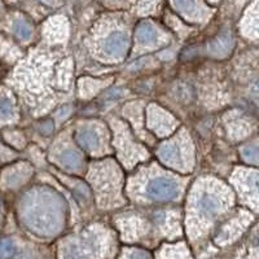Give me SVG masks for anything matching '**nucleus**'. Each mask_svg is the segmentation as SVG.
I'll return each mask as SVG.
<instances>
[{"label": "nucleus", "mask_w": 259, "mask_h": 259, "mask_svg": "<svg viewBox=\"0 0 259 259\" xmlns=\"http://www.w3.org/2000/svg\"><path fill=\"white\" fill-rule=\"evenodd\" d=\"M24 219L30 230L38 235H55L61 231L64 202L45 189L34 191L25 202Z\"/></svg>", "instance_id": "nucleus-1"}, {"label": "nucleus", "mask_w": 259, "mask_h": 259, "mask_svg": "<svg viewBox=\"0 0 259 259\" xmlns=\"http://www.w3.org/2000/svg\"><path fill=\"white\" fill-rule=\"evenodd\" d=\"M147 194L154 201H171L179 196V187L172 179L156 178L148 184Z\"/></svg>", "instance_id": "nucleus-2"}, {"label": "nucleus", "mask_w": 259, "mask_h": 259, "mask_svg": "<svg viewBox=\"0 0 259 259\" xmlns=\"http://www.w3.org/2000/svg\"><path fill=\"white\" fill-rule=\"evenodd\" d=\"M128 36L122 31L113 32L109 38L104 43V50L105 52L110 53L113 56H123L128 50Z\"/></svg>", "instance_id": "nucleus-3"}, {"label": "nucleus", "mask_w": 259, "mask_h": 259, "mask_svg": "<svg viewBox=\"0 0 259 259\" xmlns=\"http://www.w3.org/2000/svg\"><path fill=\"white\" fill-rule=\"evenodd\" d=\"M197 207L202 214L214 215L221 210V200L210 193H203L197 201Z\"/></svg>", "instance_id": "nucleus-4"}, {"label": "nucleus", "mask_w": 259, "mask_h": 259, "mask_svg": "<svg viewBox=\"0 0 259 259\" xmlns=\"http://www.w3.org/2000/svg\"><path fill=\"white\" fill-rule=\"evenodd\" d=\"M158 156L162 161L174 167H179L182 157H180V149L175 144L162 145L158 150Z\"/></svg>", "instance_id": "nucleus-5"}, {"label": "nucleus", "mask_w": 259, "mask_h": 259, "mask_svg": "<svg viewBox=\"0 0 259 259\" xmlns=\"http://www.w3.org/2000/svg\"><path fill=\"white\" fill-rule=\"evenodd\" d=\"M77 140L80 145H82L84 149H96L99 147V136L96 135V133L91 131V130L82 128L78 131L77 134Z\"/></svg>", "instance_id": "nucleus-6"}, {"label": "nucleus", "mask_w": 259, "mask_h": 259, "mask_svg": "<svg viewBox=\"0 0 259 259\" xmlns=\"http://www.w3.org/2000/svg\"><path fill=\"white\" fill-rule=\"evenodd\" d=\"M232 38L230 36V34H222L221 36L215 39L211 45L209 46V51L211 53H224L228 52V51L232 48Z\"/></svg>", "instance_id": "nucleus-7"}, {"label": "nucleus", "mask_w": 259, "mask_h": 259, "mask_svg": "<svg viewBox=\"0 0 259 259\" xmlns=\"http://www.w3.org/2000/svg\"><path fill=\"white\" fill-rule=\"evenodd\" d=\"M136 34H138V39L144 43H149V41H154L157 39V31L153 27V25L149 22H140L136 29Z\"/></svg>", "instance_id": "nucleus-8"}, {"label": "nucleus", "mask_w": 259, "mask_h": 259, "mask_svg": "<svg viewBox=\"0 0 259 259\" xmlns=\"http://www.w3.org/2000/svg\"><path fill=\"white\" fill-rule=\"evenodd\" d=\"M60 162L65 167L75 168L77 166H79L80 157L75 150H65L64 153L60 156Z\"/></svg>", "instance_id": "nucleus-9"}, {"label": "nucleus", "mask_w": 259, "mask_h": 259, "mask_svg": "<svg viewBox=\"0 0 259 259\" xmlns=\"http://www.w3.org/2000/svg\"><path fill=\"white\" fill-rule=\"evenodd\" d=\"M15 32L21 40H29L32 35V29L27 24V21L17 20L15 22Z\"/></svg>", "instance_id": "nucleus-10"}, {"label": "nucleus", "mask_w": 259, "mask_h": 259, "mask_svg": "<svg viewBox=\"0 0 259 259\" xmlns=\"http://www.w3.org/2000/svg\"><path fill=\"white\" fill-rule=\"evenodd\" d=\"M15 251V245L11 240H2L0 241V259L8 258Z\"/></svg>", "instance_id": "nucleus-11"}, {"label": "nucleus", "mask_w": 259, "mask_h": 259, "mask_svg": "<svg viewBox=\"0 0 259 259\" xmlns=\"http://www.w3.org/2000/svg\"><path fill=\"white\" fill-rule=\"evenodd\" d=\"M242 156L249 162H259V147H246L242 149Z\"/></svg>", "instance_id": "nucleus-12"}, {"label": "nucleus", "mask_w": 259, "mask_h": 259, "mask_svg": "<svg viewBox=\"0 0 259 259\" xmlns=\"http://www.w3.org/2000/svg\"><path fill=\"white\" fill-rule=\"evenodd\" d=\"M65 259H83V253L77 245L70 244L65 249Z\"/></svg>", "instance_id": "nucleus-13"}, {"label": "nucleus", "mask_w": 259, "mask_h": 259, "mask_svg": "<svg viewBox=\"0 0 259 259\" xmlns=\"http://www.w3.org/2000/svg\"><path fill=\"white\" fill-rule=\"evenodd\" d=\"M13 114L12 104L9 103V100L0 97V118H8Z\"/></svg>", "instance_id": "nucleus-14"}, {"label": "nucleus", "mask_w": 259, "mask_h": 259, "mask_svg": "<svg viewBox=\"0 0 259 259\" xmlns=\"http://www.w3.org/2000/svg\"><path fill=\"white\" fill-rule=\"evenodd\" d=\"M247 186L251 187V188H255L258 189L259 188V175L258 174H250L249 177H247Z\"/></svg>", "instance_id": "nucleus-15"}, {"label": "nucleus", "mask_w": 259, "mask_h": 259, "mask_svg": "<svg viewBox=\"0 0 259 259\" xmlns=\"http://www.w3.org/2000/svg\"><path fill=\"white\" fill-rule=\"evenodd\" d=\"M130 259H152V256L149 255V253L144 250H135L131 253Z\"/></svg>", "instance_id": "nucleus-16"}, {"label": "nucleus", "mask_w": 259, "mask_h": 259, "mask_svg": "<svg viewBox=\"0 0 259 259\" xmlns=\"http://www.w3.org/2000/svg\"><path fill=\"white\" fill-rule=\"evenodd\" d=\"M253 244H254V246H255V247H259V232L256 233L255 236H254Z\"/></svg>", "instance_id": "nucleus-17"}, {"label": "nucleus", "mask_w": 259, "mask_h": 259, "mask_svg": "<svg viewBox=\"0 0 259 259\" xmlns=\"http://www.w3.org/2000/svg\"><path fill=\"white\" fill-rule=\"evenodd\" d=\"M0 207H2V202H0Z\"/></svg>", "instance_id": "nucleus-18"}]
</instances>
